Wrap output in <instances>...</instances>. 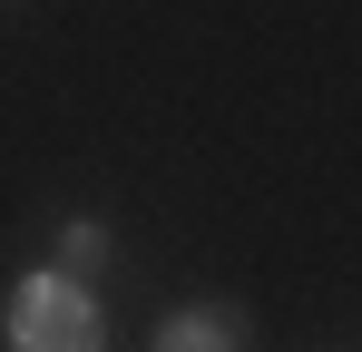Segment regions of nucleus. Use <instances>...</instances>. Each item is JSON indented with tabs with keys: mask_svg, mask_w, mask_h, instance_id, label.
Returning <instances> with one entry per match:
<instances>
[{
	"mask_svg": "<svg viewBox=\"0 0 362 352\" xmlns=\"http://www.w3.org/2000/svg\"><path fill=\"white\" fill-rule=\"evenodd\" d=\"M157 352H245V323L226 303H186V313L157 323Z\"/></svg>",
	"mask_w": 362,
	"mask_h": 352,
	"instance_id": "nucleus-2",
	"label": "nucleus"
},
{
	"mask_svg": "<svg viewBox=\"0 0 362 352\" xmlns=\"http://www.w3.org/2000/svg\"><path fill=\"white\" fill-rule=\"evenodd\" d=\"M0 333H10V352H108V313H98L88 284H69L49 264V274H20L10 284Z\"/></svg>",
	"mask_w": 362,
	"mask_h": 352,
	"instance_id": "nucleus-1",
	"label": "nucleus"
},
{
	"mask_svg": "<svg viewBox=\"0 0 362 352\" xmlns=\"http://www.w3.org/2000/svg\"><path fill=\"white\" fill-rule=\"evenodd\" d=\"M98 264H108V235H98V225H88V216H78V225L59 235V274H69V284H88Z\"/></svg>",
	"mask_w": 362,
	"mask_h": 352,
	"instance_id": "nucleus-3",
	"label": "nucleus"
}]
</instances>
